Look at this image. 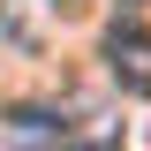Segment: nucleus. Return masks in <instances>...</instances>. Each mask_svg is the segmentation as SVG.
Listing matches in <instances>:
<instances>
[{"mask_svg": "<svg viewBox=\"0 0 151 151\" xmlns=\"http://www.w3.org/2000/svg\"><path fill=\"white\" fill-rule=\"evenodd\" d=\"M106 76L121 83V91H136V98H151V38L136 30L129 15L106 30Z\"/></svg>", "mask_w": 151, "mask_h": 151, "instance_id": "nucleus-1", "label": "nucleus"}, {"mask_svg": "<svg viewBox=\"0 0 151 151\" xmlns=\"http://www.w3.org/2000/svg\"><path fill=\"white\" fill-rule=\"evenodd\" d=\"M8 144L15 151H53V144H68V121L45 113V106H15L8 113Z\"/></svg>", "mask_w": 151, "mask_h": 151, "instance_id": "nucleus-2", "label": "nucleus"}, {"mask_svg": "<svg viewBox=\"0 0 151 151\" xmlns=\"http://www.w3.org/2000/svg\"><path fill=\"white\" fill-rule=\"evenodd\" d=\"M136 8H151V0H121V15H136Z\"/></svg>", "mask_w": 151, "mask_h": 151, "instance_id": "nucleus-3", "label": "nucleus"}, {"mask_svg": "<svg viewBox=\"0 0 151 151\" xmlns=\"http://www.w3.org/2000/svg\"><path fill=\"white\" fill-rule=\"evenodd\" d=\"M53 8H76V0H53Z\"/></svg>", "mask_w": 151, "mask_h": 151, "instance_id": "nucleus-4", "label": "nucleus"}]
</instances>
